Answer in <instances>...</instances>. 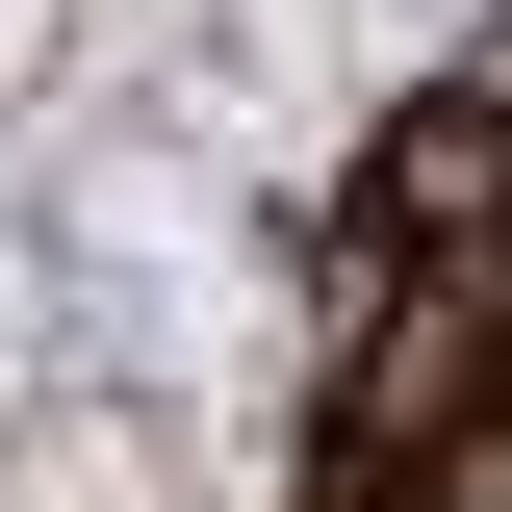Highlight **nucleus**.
<instances>
[{"label":"nucleus","mask_w":512,"mask_h":512,"mask_svg":"<svg viewBox=\"0 0 512 512\" xmlns=\"http://www.w3.org/2000/svg\"><path fill=\"white\" fill-rule=\"evenodd\" d=\"M333 180H359L410 256H512V103H487V77H410V103H384Z\"/></svg>","instance_id":"1"}]
</instances>
